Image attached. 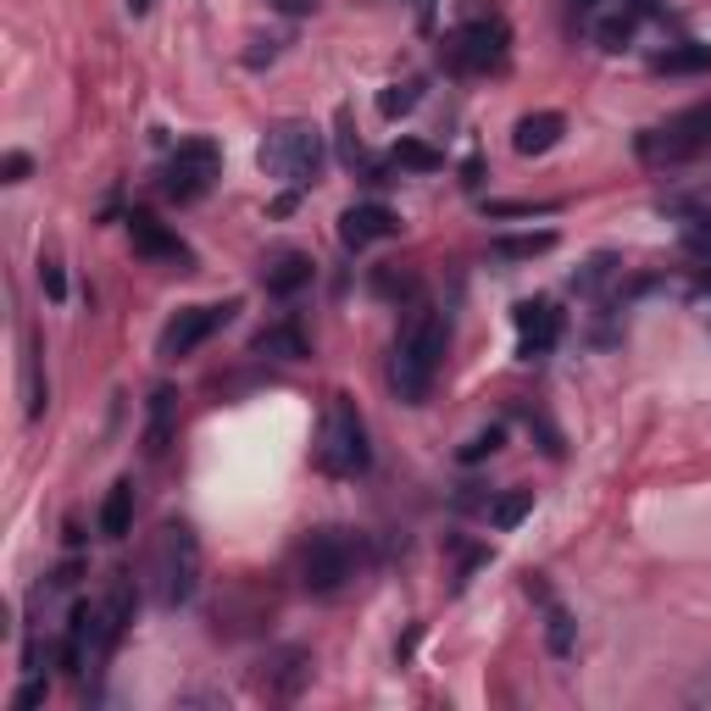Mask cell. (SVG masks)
I'll use <instances>...</instances> for the list:
<instances>
[{
    "label": "cell",
    "mask_w": 711,
    "mask_h": 711,
    "mask_svg": "<svg viewBox=\"0 0 711 711\" xmlns=\"http://www.w3.org/2000/svg\"><path fill=\"white\" fill-rule=\"evenodd\" d=\"M445 350H451V317L434 306H412L395 333V350H390V390L401 406H423L434 395Z\"/></svg>",
    "instance_id": "6da1fadb"
},
{
    "label": "cell",
    "mask_w": 711,
    "mask_h": 711,
    "mask_svg": "<svg viewBox=\"0 0 711 711\" xmlns=\"http://www.w3.org/2000/svg\"><path fill=\"white\" fill-rule=\"evenodd\" d=\"M362 556H368L362 534H350V528H311L300 539V556H295L300 589L317 595V600H333L356 573H362Z\"/></svg>",
    "instance_id": "7a4b0ae2"
},
{
    "label": "cell",
    "mask_w": 711,
    "mask_h": 711,
    "mask_svg": "<svg viewBox=\"0 0 711 711\" xmlns=\"http://www.w3.org/2000/svg\"><path fill=\"white\" fill-rule=\"evenodd\" d=\"M200 589V539L189 523H167L151 545V595L162 611L189 606Z\"/></svg>",
    "instance_id": "3957f363"
},
{
    "label": "cell",
    "mask_w": 711,
    "mask_h": 711,
    "mask_svg": "<svg viewBox=\"0 0 711 711\" xmlns=\"http://www.w3.org/2000/svg\"><path fill=\"white\" fill-rule=\"evenodd\" d=\"M317 467L328 478H362L373 467V445H368V418L350 395H333L322 412V434H317Z\"/></svg>",
    "instance_id": "277c9868"
},
{
    "label": "cell",
    "mask_w": 711,
    "mask_h": 711,
    "mask_svg": "<svg viewBox=\"0 0 711 711\" xmlns=\"http://www.w3.org/2000/svg\"><path fill=\"white\" fill-rule=\"evenodd\" d=\"M256 162H261V173L278 178L284 189H311L317 173H322V134H317V123H300V117L272 123V128L261 134Z\"/></svg>",
    "instance_id": "5b68a950"
},
{
    "label": "cell",
    "mask_w": 711,
    "mask_h": 711,
    "mask_svg": "<svg viewBox=\"0 0 711 711\" xmlns=\"http://www.w3.org/2000/svg\"><path fill=\"white\" fill-rule=\"evenodd\" d=\"M512 56V29L501 18H473L462 29H451L440 40V62L456 73V79H484V73H501Z\"/></svg>",
    "instance_id": "8992f818"
},
{
    "label": "cell",
    "mask_w": 711,
    "mask_h": 711,
    "mask_svg": "<svg viewBox=\"0 0 711 711\" xmlns=\"http://www.w3.org/2000/svg\"><path fill=\"white\" fill-rule=\"evenodd\" d=\"M633 151H639L650 167H678V162H694V156H705V151H711V101L672 112L661 128H645Z\"/></svg>",
    "instance_id": "52a82bcc"
},
{
    "label": "cell",
    "mask_w": 711,
    "mask_h": 711,
    "mask_svg": "<svg viewBox=\"0 0 711 711\" xmlns=\"http://www.w3.org/2000/svg\"><path fill=\"white\" fill-rule=\"evenodd\" d=\"M217 173H223L217 140H184V145L173 151L167 173H162V195L178 200V206H189V200H200V195L217 184Z\"/></svg>",
    "instance_id": "ba28073f"
},
{
    "label": "cell",
    "mask_w": 711,
    "mask_h": 711,
    "mask_svg": "<svg viewBox=\"0 0 711 711\" xmlns=\"http://www.w3.org/2000/svg\"><path fill=\"white\" fill-rule=\"evenodd\" d=\"M234 311H239V300H223V306H184V311L162 328L156 356H162V362H184V356H195L217 328H228V322H234Z\"/></svg>",
    "instance_id": "9c48e42d"
},
{
    "label": "cell",
    "mask_w": 711,
    "mask_h": 711,
    "mask_svg": "<svg viewBox=\"0 0 711 711\" xmlns=\"http://www.w3.org/2000/svg\"><path fill=\"white\" fill-rule=\"evenodd\" d=\"M128 239H134V250H140L145 261H162V267H178V272L195 267V250H189L167 223H156L151 212H134V217H128Z\"/></svg>",
    "instance_id": "30bf717a"
},
{
    "label": "cell",
    "mask_w": 711,
    "mask_h": 711,
    "mask_svg": "<svg viewBox=\"0 0 711 711\" xmlns=\"http://www.w3.org/2000/svg\"><path fill=\"white\" fill-rule=\"evenodd\" d=\"M395 234H401V217L384 200H362V206H344L339 212V245L344 250H368V245L395 239Z\"/></svg>",
    "instance_id": "8fae6325"
},
{
    "label": "cell",
    "mask_w": 711,
    "mask_h": 711,
    "mask_svg": "<svg viewBox=\"0 0 711 711\" xmlns=\"http://www.w3.org/2000/svg\"><path fill=\"white\" fill-rule=\"evenodd\" d=\"M556 339H561V311L550 300H523L517 306V356H523V362L550 356Z\"/></svg>",
    "instance_id": "7c38bea8"
},
{
    "label": "cell",
    "mask_w": 711,
    "mask_h": 711,
    "mask_svg": "<svg viewBox=\"0 0 711 711\" xmlns=\"http://www.w3.org/2000/svg\"><path fill=\"white\" fill-rule=\"evenodd\" d=\"M311 278H317V261H311L306 250H272V256L261 261V289H267L272 300H295Z\"/></svg>",
    "instance_id": "4fadbf2b"
},
{
    "label": "cell",
    "mask_w": 711,
    "mask_h": 711,
    "mask_svg": "<svg viewBox=\"0 0 711 711\" xmlns=\"http://www.w3.org/2000/svg\"><path fill=\"white\" fill-rule=\"evenodd\" d=\"M561 134H567V117H561V112H528V117H517V128H512V151H517V156H545V151L561 145Z\"/></svg>",
    "instance_id": "5bb4252c"
},
{
    "label": "cell",
    "mask_w": 711,
    "mask_h": 711,
    "mask_svg": "<svg viewBox=\"0 0 711 711\" xmlns=\"http://www.w3.org/2000/svg\"><path fill=\"white\" fill-rule=\"evenodd\" d=\"M267 694L272 700H295L306 683H311V656L300 650V645H289V650H272V661H267Z\"/></svg>",
    "instance_id": "9a60e30c"
},
{
    "label": "cell",
    "mask_w": 711,
    "mask_h": 711,
    "mask_svg": "<svg viewBox=\"0 0 711 711\" xmlns=\"http://www.w3.org/2000/svg\"><path fill=\"white\" fill-rule=\"evenodd\" d=\"M128 622H134V584H128V578H117V584H112V595L101 600V639H95V656L117 650V639L128 633Z\"/></svg>",
    "instance_id": "2e32d148"
},
{
    "label": "cell",
    "mask_w": 711,
    "mask_h": 711,
    "mask_svg": "<svg viewBox=\"0 0 711 711\" xmlns=\"http://www.w3.org/2000/svg\"><path fill=\"white\" fill-rule=\"evenodd\" d=\"M173 412H178V390H173V384L151 390V412H145V456H167V440H173Z\"/></svg>",
    "instance_id": "e0dca14e"
},
{
    "label": "cell",
    "mask_w": 711,
    "mask_h": 711,
    "mask_svg": "<svg viewBox=\"0 0 711 711\" xmlns=\"http://www.w3.org/2000/svg\"><path fill=\"white\" fill-rule=\"evenodd\" d=\"M256 356H272V362H306L311 344H306V333L295 322H267L256 333Z\"/></svg>",
    "instance_id": "ac0fdd59"
},
{
    "label": "cell",
    "mask_w": 711,
    "mask_h": 711,
    "mask_svg": "<svg viewBox=\"0 0 711 711\" xmlns=\"http://www.w3.org/2000/svg\"><path fill=\"white\" fill-rule=\"evenodd\" d=\"M128 528H134V478H117L106 490V501H101V534L106 539H128Z\"/></svg>",
    "instance_id": "d6986e66"
},
{
    "label": "cell",
    "mask_w": 711,
    "mask_h": 711,
    "mask_svg": "<svg viewBox=\"0 0 711 711\" xmlns=\"http://www.w3.org/2000/svg\"><path fill=\"white\" fill-rule=\"evenodd\" d=\"M51 406V384H45V362H40V339H29V356H23V412L29 423H40Z\"/></svg>",
    "instance_id": "ffe728a7"
},
{
    "label": "cell",
    "mask_w": 711,
    "mask_h": 711,
    "mask_svg": "<svg viewBox=\"0 0 711 711\" xmlns=\"http://www.w3.org/2000/svg\"><path fill=\"white\" fill-rule=\"evenodd\" d=\"M656 73H667V79H683V73H711V45H694V40L667 45V51L656 56Z\"/></svg>",
    "instance_id": "44dd1931"
},
{
    "label": "cell",
    "mask_w": 711,
    "mask_h": 711,
    "mask_svg": "<svg viewBox=\"0 0 711 711\" xmlns=\"http://www.w3.org/2000/svg\"><path fill=\"white\" fill-rule=\"evenodd\" d=\"M390 162H395L401 173H440V167H445V151H434V145H423V140L401 134V140H395V151H390Z\"/></svg>",
    "instance_id": "7402d4cb"
},
{
    "label": "cell",
    "mask_w": 711,
    "mask_h": 711,
    "mask_svg": "<svg viewBox=\"0 0 711 711\" xmlns=\"http://www.w3.org/2000/svg\"><path fill=\"white\" fill-rule=\"evenodd\" d=\"M545 250H556V228H539V234H501V239H495V256H501V261H534V256H545Z\"/></svg>",
    "instance_id": "603a6c76"
},
{
    "label": "cell",
    "mask_w": 711,
    "mask_h": 711,
    "mask_svg": "<svg viewBox=\"0 0 711 711\" xmlns=\"http://www.w3.org/2000/svg\"><path fill=\"white\" fill-rule=\"evenodd\" d=\"M633 23H639V12H600V18H595V45H600V51H628Z\"/></svg>",
    "instance_id": "cb8c5ba5"
},
{
    "label": "cell",
    "mask_w": 711,
    "mask_h": 711,
    "mask_svg": "<svg viewBox=\"0 0 711 711\" xmlns=\"http://www.w3.org/2000/svg\"><path fill=\"white\" fill-rule=\"evenodd\" d=\"M545 645H550L556 661L573 656V617H567V606H556L550 595H545Z\"/></svg>",
    "instance_id": "d4e9b609"
},
{
    "label": "cell",
    "mask_w": 711,
    "mask_h": 711,
    "mask_svg": "<svg viewBox=\"0 0 711 711\" xmlns=\"http://www.w3.org/2000/svg\"><path fill=\"white\" fill-rule=\"evenodd\" d=\"M534 512V490H506L501 501H490V523L506 534V528H517L523 517Z\"/></svg>",
    "instance_id": "484cf974"
},
{
    "label": "cell",
    "mask_w": 711,
    "mask_h": 711,
    "mask_svg": "<svg viewBox=\"0 0 711 711\" xmlns=\"http://www.w3.org/2000/svg\"><path fill=\"white\" fill-rule=\"evenodd\" d=\"M418 101H423V79H401V84H390V90L379 95V112L395 123V117L418 112Z\"/></svg>",
    "instance_id": "4316f807"
},
{
    "label": "cell",
    "mask_w": 711,
    "mask_h": 711,
    "mask_svg": "<svg viewBox=\"0 0 711 711\" xmlns=\"http://www.w3.org/2000/svg\"><path fill=\"white\" fill-rule=\"evenodd\" d=\"M501 445H506V429H501V423H490V429H478V434L456 451V462H462V467H478V462H490Z\"/></svg>",
    "instance_id": "83f0119b"
},
{
    "label": "cell",
    "mask_w": 711,
    "mask_h": 711,
    "mask_svg": "<svg viewBox=\"0 0 711 711\" xmlns=\"http://www.w3.org/2000/svg\"><path fill=\"white\" fill-rule=\"evenodd\" d=\"M683 250L700 256V261H711V217H689L683 223Z\"/></svg>",
    "instance_id": "f1b7e54d"
},
{
    "label": "cell",
    "mask_w": 711,
    "mask_h": 711,
    "mask_svg": "<svg viewBox=\"0 0 711 711\" xmlns=\"http://www.w3.org/2000/svg\"><path fill=\"white\" fill-rule=\"evenodd\" d=\"M373 289H379V295H406V300H412V295H418V278H412V272H395V267H379V272H373Z\"/></svg>",
    "instance_id": "f546056e"
},
{
    "label": "cell",
    "mask_w": 711,
    "mask_h": 711,
    "mask_svg": "<svg viewBox=\"0 0 711 711\" xmlns=\"http://www.w3.org/2000/svg\"><path fill=\"white\" fill-rule=\"evenodd\" d=\"M40 289H45L51 300H68V272H62V261L40 256Z\"/></svg>",
    "instance_id": "4dcf8cb0"
},
{
    "label": "cell",
    "mask_w": 711,
    "mask_h": 711,
    "mask_svg": "<svg viewBox=\"0 0 711 711\" xmlns=\"http://www.w3.org/2000/svg\"><path fill=\"white\" fill-rule=\"evenodd\" d=\"M45 694H51V683H45V678H29V683L12 694V705H18V711H34V705H45Z\"/></svg>",
    "instance_id": "1f68e13d"
},
{
    "label": "cell",
    "mask_w": 711,
    "mask_h": 711,
    "mask_svg": "<svg viewBox=\"0 0 711 711\" xmlns=\"http://www.w3.org/2000/svg\"><path fill=\"white\" fill-rule=\"evenodd\" d=\"M29 173H34V162L23 151H7V162H0V184H23Z\"/></svg>",
    "instance_id": "d6a6232c"
},
{
    "label": "cell",
    "mask_w": 711,
    "mask_h": 711,
    "mask_svg": "<svg viewBox=\"0 0 711 711\" xmlns=\"http://www.w3.org/2000/svg\"><path fill=\"white\" fill-rule=\"evenodd\" d=\"M272 7H278L284 18H311V12L322 7V0H272Z\"/></svg>",
    "instance_id": "836d02e7"
},
{
    "label": "cell",
    "mask_w": 711,
    "mask_h": 711,
    "mask_svg": "<svg viewBox=\"0 0 711 711\" xmlns=\"http://www.w3.org/2000/svg\"><path fill=\"white\" fill-rule=\"evenodd\" d=\"M600 7H606V0H567L573 18H600Z\"/></svg>",
    "instance_id": "e575fe53"
},
{
    "label": "cell",
    "mask_w": 711,
    "mask_h": 711,
    "mask_svg": "<svg viewBox=\"0 0 711 711\" xmlns=\"http://www.w3.org/2000/svg\"><path fill=\"white\" fill-rule=\"evenodd\" d=\"M700 289H705V295H711V278H705V284H700Z\"/></svg>",
    "instance_id": "d590c367"
}]
</instances>
